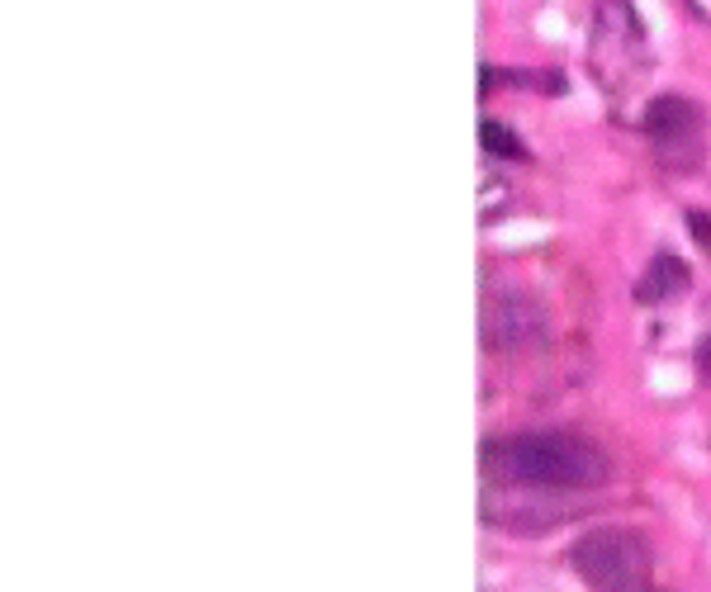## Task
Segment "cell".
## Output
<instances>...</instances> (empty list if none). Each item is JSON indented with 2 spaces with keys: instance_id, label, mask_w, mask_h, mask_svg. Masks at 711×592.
Here are the masks:
<instances>
[{
  "instance_id": "6",
  "label": "cell",
  "mask_w": 711,
  "mask_h": 592,
  "mask_svg": "<svg viewBox=\"0 0 711 592\" xmlns=\"http://www.w3.org/2000/svg\"><path fill=\"white\" fill-rule=\"evenodd\" d=\"M479 138H484V147H489L493 157H522V143H517L512 128L498 124V119H484V124H479Z\"/></svg>"
},
{
  "instance_id": "4",
  "label": "cell",
  "mask_w": 711,
  "mask_h": 592,
  "mask_svg": "<svg viewBox=\"0 0 711 592\" xmlns=\"http://www.w3.org/2000/svg\"><path fill=\"white\" fill-rule=\"evenodd\" d=\"M645 133H650V143L669 157V147L674 143H693L697 147V133H702V109L693 100H683V95H659L655 105L645 109Z\"/></svg>"
},
{
  "instance_id": "8",
  "label": "cell",
  "mask_w": 711,
  "mask_h": 592,
  "mask_svg": "<svg viewBox=\"0 0 711 592\" xmlns=\"http://www.w3.org/2000/svg\"><path fill=\"white\" fill-rule=\"evenodd\" d=\"M621 592H664V588H650V583H636V588H621Z\"/></svg>"
},
{
  "instance_id": "5",
  "label": "cell",
  "mask_w": 711,
  "mask_h": 592,
  "mask_svg": "<svg viewBox=\"0 0 711 592\" xmlns=\"http://www.w3.org/2000/svg\"><path fill=\"white\" fill-rule=\"evenodd\" d=\"M688 285V266L678 261V256H655V266L645 270V280H640L636 299L640 304H659V299H669L678 289Z\"/></svg>"
},
{
  "instance_id": "2",
  "label": "cell",
  "mask_w": 711,
  "mask_h": 592,
  "mask_svg": "<svg viewBox=\"0 0 711 592\" xmlns=\"http://www.w3.org/2000/svg\"><path fill=\"white\" fill-rule=\"evenodd\" d=\"M569 564L574 574L593 583L598 592H621L636 588L650 574V545L645 536L626 531V526H602V531H588L579 536V545L569 550Z\"/></svg>"
},
{
  "instance_id": "1",
  "label": "cell",
  "mask_w": 711,
  "mask_h": 592,
  "mask_svg": "<svg viewBox=\"0 0 711 592\" xmlns=\"http://www.w3.org/2000/svg\"><path fill=\"white\" fill-rule=\"evenodd\" d=\"M484 474L512 488H602L612 479V460L593 441L569 431H527L493 436L479 450Z\"/></svg>"
},
{
  "instance_id": "7",
  "label": "cell",
  "mask_w": 711,
  "mask_h": 592,
  "mask_svg": "<svg viewBox=\"0 0 711 592\" xmlns=\"http://www.w3.org/2000/svg\"><path fill=\"white\" fill-rule=\"evenodd\" d=\"M688 233L702 242V252H711V214L707 209H688Z\"/></svg>"
},
{
  "instance_id": "3",
  "label": "cell",
  "mask_w": 711,
  "mask_h": 592,
  "mask_svg": "<svg viewBox=\"0 0 711 592\" xmlns=\"http://www.w3.org/2000/svg\"><path fill=\"white\" fill-rule=\"evenodd\" d=\"M484 341L493 351H522L546 341V308L527 294H493L484 304Z\"/></svg>"
}]
</instances>
